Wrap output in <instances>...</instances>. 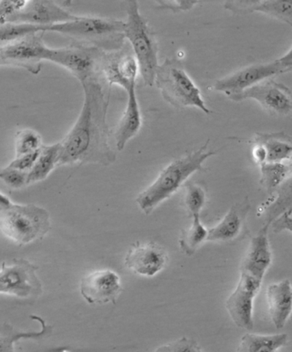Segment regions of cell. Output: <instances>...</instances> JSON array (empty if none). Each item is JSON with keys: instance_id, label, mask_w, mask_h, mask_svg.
Listing matches in <instances>:
<instances>
[{"instance_id": "obj_37", "label": "cell", "mask_w": 292, "mask_h": 352, "mask_svg": "<svg viewBox=\"0 0 292 352\" xmlns=\"http://www.w3.org/2000/svg\"><path fill=\"white\" fill-rule=\"evenodd\" d=\"M159 3L164 6L166 8L180 12V10H190L194 5H196L197 1H159Z\"/></svg>"}, {"instance_id": "obj_24", "label": "cell", "mask_w": 292, "mask_h": 352, "mask_svg": "<svg viewBox=\"0 0 292 352\" xmlns=\"http://www.w3.org/2000/svg\"><path fill=\"white\" fill-rule=\"evenodd\" d=\"M288 334L246 333L242 337L236 352H278L287 346Z\"/></svg>"}, {"instance_id": "obj_9", "label": "cell", "mask_w": 292, "mask_h": 352, "mask_svg": "<svg viewBox=\"0 0 292 352\" xmlns=\"http://www.w3.org/2000/svg\"><path fill=\"white\" fill-rule=\"evenodd\" d=\"M38 267L25 259L3 261L0 272V292L19 298H37L43 294V284L37 277Z\"/></svg>"}, {"instance_id": "obj_11", "label": "cell", "mask_w": 292, "mask_h": 352, "mask_svg": "<svg viewBox=\"0 0 292 352\" xmlns=\"http://www.w3.org/2000/svg\"><path fill=\"white\" fill-rule=\"evenodd\" d=\"M235 101L255 100L269 113L286 116L292 113V91L282 83L266 80L238 95L229 96Z\"/></svg>"}, {"instance_id": "obj_21", "label": "cell", "mask_w": 292, "mask_h": 352, "mask_svg": "<svg viewBox=\"0 0 292 352\" xmlns=\"http://www.w3.org/2000/svg\"><path fill=\"white\" fill-rule=\"evenodd\" d=\"M243 209L234 206L214 228L208 229L207 241L230 242L238 238L245 225Z\"/></svg>"}, {"instance_id": "obj_33", "label": "cell", "mask_w": 292, "mask_h": 352, "mask_svg": "<svg viewBox=\"0 0 292 352\" xmlns=\"http://www.w3.org/2000/svg\"><path fill=\"white\" fill-rule=\"evenodd\" d=\"M155 352H203L196 341L183 337L175 342L159 347Z\"/></svg>"}, {"instance_id": "obj_26", "label": "cell", "mask_w": 292, "mask_h": 352, "mask_svg": "<svg viewBox=\"0 0 292 352\" xmlns=\"http://www.w3.org/2000/svg\"><path fill=\"white\" fill-rule=\"evenodd\" d=\"M60 153V142L49 146H43L39 158L29 173L27 184L41 182L46 179L50 173L59 166Z\"/></svg>"}, {"instance_id": "obj_36", "label": "cell", "mask_w": 292, "mask_h": 352, "mask_svg": "<svg viewBox=\"0 0 292 352\" xmlns=\"http://www.w3.org/2000/svg\"><path fill=\"white\" fill-rule=\"evenodd\" d=\"M271 226H272L273 232L276 233L284 231L292 233V212H286V214L281 215Z\"/></svg>"}, {"instance_id": "obj_17", "label": "cell", "mask_w": 292, "mask_h": 352, "mask_svg": "<svg viewBox=\"0 0 292 352\" xmlns=\"http://www.w3.org/2000/svg\"><path fill=\"white\" fill-rule=\"evenodd\" d=\"M269 226H263L250 240L248 250L243 257L240 272L263 280L273 261L269 239Z\"/></svg>"}, {"instance_id": "obj_23", "label": "cell", "mask_w": 292, "mask_h": 352, "mask_svg": "<svg viewBox=\"0 0 292 352\" xmlns=\"http://www.w3.org/2000/svg\"><path fill=\"white\" fill-rule=\"evenodd\" d=\"M30 318L41 323L40 332H19L8 322L3 324L0 330V352H15V344L21 340H41L53 333V327L48 325L43 318L37 316H30Z\"/></svg>"}, {"instance_id": "obj_40", "label": "cell", "mask_w": 292, "mask_h": 352, "mask_svg": "<svg viewBox=\"0 0 292 352\" xmlns=\"http://www.w3.org/2000/svg\"><path fill=\"white\" fill-rule=\"evenodd\" d=\"M287 165H288V166H289L291 173L292 175V158L289 160V162H287Z\"/></svg>"}, {"instance_id": "obj_18", "label": "cell", "mask_w": 292, "mask_h": 352, "mask_svg": "<svg viewBox=\"0 0 292 352\" xmlns=\"http://www.w3.org/2000/svg\"><path fill=\"white\" fill-rule=\"evenodd\" d=\"M266 295L273 326L277 329H283L292 314V285L290 280L269 285Z\"/></svg>"}, {"instance_id": "obj_38", "label": "cell", "mask_w": 292, "mask_h": 352, "mask_svg": "<svg viewBox=\"0 0 292 352\" xmlns=\"http://www.w3.org/2000/svg\"><path fill=\"white\" fill-rule=\"evenodd\" d=\"M253 156L260 166L267 162V153L265 147L262 144H256L253 149Z\"/></svg>"}, {"instance_id": "obj_2", "label": "cell", "mask_w": 292, "mask_h": 352, "mask_svg": "<svg viewBox=\"0 0 292 352\" xmlns=\"http://www.w3.org/2000/svg\"><path fill=\"white\" fill-rule=\"evenodd\" d=\"M210 140L197 151L173 160L159 173L157 179L138 195L137 202L142 211L149 215L161 202L168 199L194 173L203 169V163L218 151H207Z\"/></svg>"}, {"instance_id": "obj_12", "label": "cell", "mask_w": 292, "mask_h": 352, "mask_svg": "<svg viewBox=\"0 0 292 352\" xmlns=\"http://www.w3.org/2000/svg\"><path fill=\"white\" fill-rule=\"evenodd\" d=\"M102 72L103 78L111 87L120 86L127 93L131 87L137 85L140 69L133 51L130 52L123 47L120 51L105 52Z\"/></svg>"}, {"instance_id": "obj_8", "label": "cell", "mask_w": 292, "mask_h": 352, "mask_svg": "<svg viewBox=\"0 0 292 352\" xmlns=\"http://www.w3.org/2000/svg\"><path fill=\"white\" fill-rule=\"evenodd\" d=\"M44 34H30L23 39L1 45L0 65L23 68L31 74H39L43 61L46 60L49 50L44 43Z\"/></svg>"}, {"instance_id": "obj_25", "label": "cell", "mask_w": 292, "mask_h": 352, "mask_svg": "<svg viewBox=\"0 0 292 352\" xmlns=\"http://www.w3.org/2000/svg\"><path fill=\"white\" fill-rule=\"evenodd\" d=\"M254 142L265 147L269 163H284L292 158V138L287 135L259 134Z\"/></svg>"}, {"instance_id": "obj_22", "label": "cell", "mask_w": 292, "mask_h": 352, "mask_svg": "<svg viewBox=\"0 0 292 352\" xmlns=\"http://www.w3.org/2000/svg\"><path fill=\"white\" fill-rule=\"evenodd\" d=\"M272 199L260 206V214L264 218V225H271L286 212H292V175L288 177L276 190Z\"/></svg>"}, {"instance_id": "obj_10", "label": "cell", "mask_w": 292, "mask_h": 352, "mask_svg": "<svg viewBox=\"0 0 292 352\" xmlns=\"http://www.w3.org/2000/svg\"><path fill=\"white\" fill-rule=\"evenodd\" d=\"M262 281L240 272L238 283L225 302L229 316L239 329H253L254 302L262 287Z\"/></svg>"}, {"instance_id": "obj_13", "label": "cell", "mask_w": 292, "mask_h": 352, "mask_svg": "<svg viewBox=\"0 0 292 352\" xmlns=\"http://www.w3.org/2000/svg\"><path fill=\"white\" fill-rule=\"evenodd\" d=\"M284 72H287L286 69L277 60L267 64L252 65L218 80L215 82L214 89L217 91L227 94L228 97L238 95Z\"/></svg>"}, {"instance_id": "obj_31", "label": "cell", "mask_w": 292, "mask_h": 352, "mask_svg": "<svg viewBox=\"0 0 292 352\" xmlns=\"http://www.w3.org/2000/svg\"><path fill=\"white\" fill-rule=\"evenodd\" d=\"M207 204L206 191L196 184H188L186 186L184 204L191 218L201 216V212Z\"/></svg>"}, {"instance_id": "obj_7", "label": "cell", "mask_w": 292, "mask_h": 352, "mask_svg": "<svg viewBox=\"0 0 292 352\" xmlns=\"http://www.w3.org/2000/svg\"><path fill=\"white\" fill-rule=\"evenodd\" d=\"M105 51L81 43L48 50L46 60L55 63L71 72L81 85L102 76V65Z\"/></svg>"}, {"instance_id": "obj_14", "label": "cell", "mask_w": 292, "mask_h": 352, "mask_svg": "<svg viewBox=\"0 0 292 352\" xmlns=\"http://www.w3.org/2000/svg\"><path fill=\"white\" fill-rule=\"evenodd\" d=\"M123 291L120 276L111 270L93 272L83 277L80 283V292L83 298L92 305L109 302L116 305Z\"/></svg>"}, {"instance_id": "obj_19", "label": "cell", "mask_w": 292, "mask_h": 352, "mask_svg": "<svg viewBox=\"0 0 292 352\" xmlns=\"http://www.w3.org/2000/svg\"><path fill=\"white\" fill-rule=\"evenodd\" d=\"M127 95L126 107L114 133L118 151H123L128 142L139 133L142 126V118L135 93V85L131 87Z\"/></svg>"}, {"instance_id": "obj_5", "label": "cell", "mask_w": 292, "mask_h": 352, "mask_svg": "<svg viewBox=\"0 0 292 352\" xmlns=\"http://www.w3.org/2000/svg\"><path fill=\"white\" fill-rule=\"evenodd\" d=\"M127 20L125 22V38L130 41L132 51L140 69V74L147 86L155 85L156 72L159 68L158 41L154 30L139 10L135 0L126 3Z\"/></svg>"}, {"instance_id": "obj_20", "label": "cell", "mask_w": 292, "mask_h": 352, "mask_svg": "<svg viewBox=\"0 0 292 352\" xmlns=\"http://www.w3.org/2000/svg\"><path fill=\"white\" fill-rule=\"evenodd\" d=\"M225 8L235 14L262 12L290 24L292 27L291 0L272 1H227Z\"/></svg>"}, {"instance_id": "obj_15", "label": "cell", "mask_w": 292, "mask_h": 352, "mask_svg": "<svg viewBox=\"0 0 292 352\" xmlns=\"http://www.w3.org/2000/svg\"><path fill=\"white\" fill-rule=\"evenodd\" d=\"M168 263V254L162 246L154 241L135 242L128 250L124 265L135 274L153 277L164 270Z\"/></svg>"}, {"instance_id": "obj_30", "label": "cell", "mask_w": 292, "mask_h": 352, "mask_svg": "<svg viewBox=\"0 0 292 352\" xmlns=\"http://www.w3.org/2000/svg\"><path fill=\"white\" fill-rule=\"evenodd\" d=\"M43 146V140L38 132L29 129L17 131L15 137V158L40 151Z\"/></svg>"}, {"instance_id": "obj_27", "label": "cell", "mask_w": 292, "mask_h": 352, "mask_svg": "<svg viewBox=\"0 0 292 352\" xmlns=\"http://www.w3.org/2000/svg\"><path fill=\"white\" fill-rule=\"evenodd\" d=\"M208 238V229L201 221V216L192 218L189 228L183 230L179 239V246L186 256H193Z\"/></svg>"}, {"instance_id": "obj_28", "label": "cell", "mask_w": 292, "mask_h": 352, "mask_svg": "<svg viewBox=\"0 0 292 352\" xmlns=\"http://www.w3.org/2000/svg\"><path fill=\"white\" fill-rule=\"evenodd\" d=\"M262 184L267 191L276 190L291 176L287 163H264L260 165Z\"/></svg>"}, {"instance_id": "obj_29", "label": "cell", "mask_w": 292, "mask_h": 352, "mask_svg": "<svg viewBox=\"0 0 292 352\" xmlns=\"http://www.w3.org/2000/svg\"><path fill=\"white\" fill-rule=\"evenodd\" d=\"M46 26L29 23H5L0 25V41L1 45L23 39L30 34L46 32Z\"/></svg>"}, {"instance_id": "obj_1", "label": "cell", "mask_w": 292, "mask_h": 352, "mask_svg": "<svg viewBox=\"0 0 292 352\" xmlns=\"http://www.w3.org/2000/svg\"><path fill=\"white\" fill-rule=\"evenodd\" d=\"M82 86L85 101L75 124L60 142L59 166L73 164L112 165L117 155L111 146V131L106 121L112 87L103 76L89 80Z\"/></svg>"}, {"instance_id": "obj_6", "label": "cell", "mask_w": 292, "mask_h": 352, "mask_svg": "<svg viewBox=\"0 0 292 352\" xmlns=\"http://www.w3.org/2000/svg\"><path fill=\"white\" fill-rule=\"evenodd\" d=\"M155 85L165 100L176 107H196L206 114L208 109L199 88L187 74L179 59L166 58L156 72Z\"/></svg>"}, {"instance_id": "obj_32", "label": "cell", "mask_w": 292, "mask_h": 352, "mask_svg": "<svg viewBox=\"0 0 292 352\" xmlns=\"http://www.w3.org/2000/svg\"><path fill=\"white\" fill-rule=\"evenodd\" d=\"M27 177H29V173L10 168L9 166L3 168L0 172V179L7 186L12 188V189H22V188L29 186Z\"/></svg>"}, {"instance_id": "obj_34", "label": "cell", "mask_w": 292, "mask_h": 352, "mask_svg": "<svg viewBox=\"0 0 292 352\" xmlns=\"http://www.w3.org/2000/svg\"><path fill=\"white\" fill-rule=\"evenodd\" d=\"M25 0H16V1H1L0 2V25L5 24L6 21L19 13L27 6Z\"/></svg>"}, {"instance_id": "obj_16", "label": "cell", "mask_w": 292, "mask_h": 352, "mask_svg": "<svg viewBox=\"0 0 292 352\" xmlns=\"http://www.w3.org/2000/svg\"><path fill=\"white\" fill-rule=\"evenodd\" d=\"M78 17L54 1L34 0L27 1V6L21 12L10 17L5 23H29L47 27L71 22L78 19Z\"/></svg>"}, {"instance_id": "obj_35", "label": "cell", "mask_w": 292, "mask_h": 352, "mask_svg": "<svg viewBox=\"0 0 292 352\" xmlns=\"http://www.w3.org/2000/svg\"><path fill=\"white\" fill-rule=\"evenodd\" d=\"M40 153L41 149L36 152L17 157L7 166L10 167V168L22 170L24 173H30L31 169L33 168L34 164L37 162L38 158H39Z\"/></svg>"}, {"instance_id": "obj_39", "label": "cell", "mask_w": 292, "mask_h": 352, "mask_svg": "<svg viewBox=\"0 0 292 352\" xmlns=\"http://www.w3.org/2000/svg\"><path fill=\"white\" fill-rule=\"evenodd\" d=\"M277 62L286 69L287 72L291 71L292 69V47L291 50L287 52L286 55L281 57L280 59H277Z\"/></svg>"}, {"instance_id": "obj_3", "label": "cell", "mask_w": 292, "mask_h": 352, "mask_svg": "<svg viewBox=\"0 0 292 352\" xmlns=\"http://www.w3.org/2000/svg\"><path fill=\"white\" fill-rule=\"evenodd\" d=\"M0 229L17 245H27L43 239L50 231V214L46 209L36 205L13 204L1 193Z\"/></svg>"}, {"instance_id": "obj_4", "label": "cell", "mask_w": 292, "mask_h": 352, "mask_svg": "<svg viewBox=\"0 0 292 352\" xmlns=\"http://www.w3.org/2000/svg\"><path fill=\"white\" fill-rule=\"evenodd\" d=\"M125 22L99 16H79L78 19L47 26L46 32H55L105 52L120 51L124 46Z\"/></svg>"}]
</instances>
